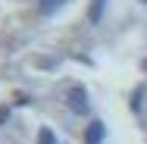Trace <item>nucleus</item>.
I'll list each match as a JSON object with an SVG mask.
<instances>
[{
    "label": "nucleus",
    "instance_id": "obj_1",
    "mask_svg": "<svg viewBox=\"0 0 147 144\" xmlns=\"http://www.w3.org/2000/svg\"><path fill=\"white\" fill-rule=\"evenodd\" d=\"M103 132H107L103 122H91V125H88V135H85V144H100Z\"/></svg>",
    "mask_w": 147,
    "mask_h": 144
},
{
    "label": "nucleus",
    "instance_id": "obj_2",
    "mask_svg": "<svg viewBox=\"0 0 147 144\" xmlns=\"http://www.w3.org/2000/svg\"><path fill=\"white\" fill-rule=\"evenodd\" d=\"M103 6H107V0H91V22H100Z\"/></svg>",
    "mask_w": 147,
    "mask_h": 144
},
{
    "label": "nucleus",
    "instance_id": "obj_3",
    "mask_svg": "<svg viewBox=\"0 0 147 144\" xmlns=\"http://www.w3.org/2000/svg\"><path fill=\"white\" fill-rule=\"evenodd\" d=\"M38 144H57V135H53L50 128H41V132H38Z\"/></svg>",
    "mask_w": 147,
    "mask_h": 144
},
{
    "label": "nucleus",
    "instance_id": "obj_4",
    "mask_svg": "<svg viewBox=\"0 0 147 144\" xmlns=\"http://www.w3.org/2000/svg\"><path fill=\"white\" fill-rule=\"evenodd\" d=\"M85 91H72V110H85Z\"/></svg>",
    "mask_w": 147,
    "mask_h": 144
},
{
    "label": "nucleus",
    "instance_id": "obj_5",
    "mask_svg": "<svg viewBox=\"0 0 147 144\" xmlns=\"http://www.w3.org/2000/svg\"><path fill=\"white\" fill-rule=\"evenodd\" d=\"M59 3L63 0H41V13H53V9H59Z\"/></svg>",
    "mask_w": 147,
    "mask_h": 144
},
{
    "label": "nucleus",
    "instance_id": "obj_6",
    "mask_svg": "<svg viewBox=\"0 0 147 144\" xmlns=\"http://www.w3.org/2000/svg\"><path fill=\"white\" fill-rule=\"evenodd\" d=\"M144 69H147V59H144Z\"/></svg>",
    "mask_w": 147,
    "mask_h": 144
},
{
    "label": "nucleus",
    "instance_id": "obj_7",
    "mask_svg": "<svg viewBox=\"0 0 147 144\" xmlns=\"http://www.w3.org/2000/svg\"><path fill=\"white\" fill-rule=\"evenodd\" d=\"M144 3H147V0H144Z\"/></svg>",
    "mask_w": 147,
    "mask_h": 144
}]
</instances>
